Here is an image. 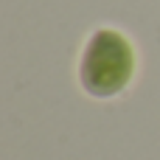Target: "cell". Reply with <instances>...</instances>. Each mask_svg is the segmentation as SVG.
I'll return each mask as SVG.
<instances>
[{"instance_id":"obj_1","label":"cell","mask_w":160,"mask_h":160,"mask_svg":"<svg viewBox=\"0 0 160 160\" xmlns=\"http://www.w3.org/2000/svg\"><path fill=\"white\" fill-rule=\"evenodd\" d=\"M132 70V53L121 34L101 31L90 39L82 62V82L96 96L118 93Z\"/></svg>"}]
</instances>
